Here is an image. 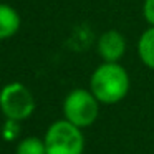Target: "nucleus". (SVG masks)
<instances>
[{
  "label": "nucleus",
  "mask_w": 154,
  "mask_h": 154,
  "mask_svg": "<svg viewBox=\"0 0 154 154\" xmlns=\"http://www.w3.org/2000/svg\"><path fill=\"white\" fill-rule=\"evenodd\" d=\"M88 88L101 104L113 106L128 96L131 90V76L121 63L101 61L91 73Z\"/></svg>",
  "instance_id": "f257e3e1"
},
{
  "label": "nucleus",
  "mask_w": 154,
  "mask_h": 154,
  "mask_svg": "<svg viewBox=\"0 0 154 154\" xmlns=\"http://www.w3.org/2000/svg\"><path fill=\"white\" fill-rule=\"evenodd\" d=\"M43 141L47 154H83L86 144L83 129L65 118L53 121L47 128Z\"/></svg>",
  "instance_id": "f03ea898"
},
{
  "label": "nucleus",
  "mask_w": 154,
  "mask_h": 154,
  "mask_svg": "<svg viewBox=\"0 0 154 154\" xmlns=\"http://www.w3.org/2000/svg\"><path fill=\"white\" fill-rule=\"evenodd\" d=\"M100 108L101 103L90 91V88H75L68 91L61 104L63 118L81 129L96 123L100 116Z\"/></svg>",
  "instance_id": "7ed1b4c3"
},
{
  "label": "nucleus",
  "mask_w": 154,
  "mask_h": 154,
  "mask_svg": "<svg viewBox=\"0 0 154 154\" xmlns=\"http://www.w3.org/2000/svg\"><path fill=\"white\" fill-rule=\"evenodd\" d=\"M35 108L37 101L33 93L20 81L7 83L0 90V111L7 119L22 123L35 113Z\"/></svg>",
  "instance_id": "20e7f679"
},
{
  "label": "nucleus",
  "mask_w": 154,
  "mask_h": 154,
  "mask_svg": "<svg viewBox=\"0 0 154 154\" xmlns=\"http://www.w3.org/2000/svg\"><path fill=\"white\" fill-rule=\"evenodd\" d=\"M128 50V42L126 37L116 28H109L104 30L103 33L98 37L96 42V51L100 55L101 61H108V63H119L124 58Z\"/></svg>",
  "instance_id": "39448f33"
},
{
  "label": "nucleus",
  "mask_w": 154,
  "mask_h": 154,
  "mask_svg": "<svg viewBox=\"0 0 154 154\" xmlns=\"http://www.w3.org/2000/svg\"><path fill=\"white\" fill-rule=\"evenodd\" d=\"M22 27V17L17 8L0 2V42L15 37Z\"/></svg>",
  "instance_id": "423d86ee"
},
{
  "label": "nucleus",
  "mask_w": 154,
  "mask_h": 154,
  "mask_svg": "<svg viewBox=\"0 0 154 154\" xmlns=\"http://www.w3.org/2000/svg\"><path fill=\"white\" fill-rule=\"evenodd\" d=\"M137 57L146 68L154 71V27H147L137 40Z\"/></svg>",
  "instance_id": "0eeeda50"
},
{
  "label": "nucleus",
  "mask_w": 154,
  "mask_h": 154,
  "mask_svg": "<svg viewBox=\"0 0 154 154\" xmlns=\"http://www.w3.org/2000/svg\"><path fill=\"white\" fill-rule=\"evenodd\" d=\"M17 154H47L45 141L37 136H28L18 143Z\"/></svg>",
  "instance_id": "6e6552de"
},
{
  "label": "nucleus",
  "mask_w": 154,
  "mask_h": 154,
  "mask_svg": "<svg viewBox=\"0 0 154 154\" xmlns=\"http://www.w3.org/2000/svg\"><path fill=\"white\" fill-rule=\"evenodd\" d=\"M143 18L147 27H154V0H144L143 2Z\"/></svg>",
  "instance_id": "1a4fd4ad"
},
{
  "label": "nucleus",
  "mask_w": 154,
  "mask_h": 154,
  "mask_svg": "<svg viewBox=\"0 0 154 154\" xmlns=\"http://www.w3.org/2000/svg\"><path fill=\"white\" fill-rule=\"evenodd\" d=\"M18 133H20V129H18V121L7 119V123L4 126V137L5 139H10V141L15 139L18 136Z\"/></svg>",
  "instance_id": "9d476101"
}]
</instances>
